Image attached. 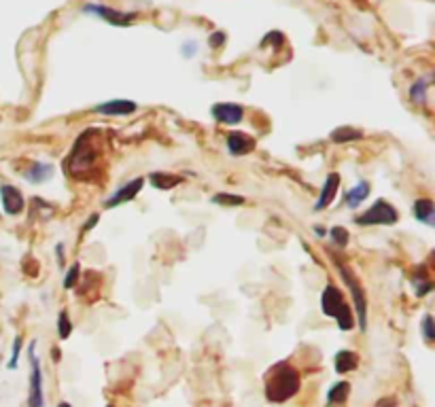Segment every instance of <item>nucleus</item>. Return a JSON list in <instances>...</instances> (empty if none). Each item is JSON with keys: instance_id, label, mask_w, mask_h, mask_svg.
Listing matches in <instances>:
<instances>
[{"instance_id": "nucleus-1", "label": "nucleus", "mask_w": 435, "mask_h": 407, "mask_svg": "<svg viewBox=\"0 0 435 407\" xmlns=\"http://www.w3.org/2000/svg\"><path fill=\"white\" fill-rule=\"evenodd\" d=\"M100 132L90 127L79 134V138L72 144L68 157L64 159V172L75 181H94L98 172V161L102 155L100 149Z\"/></svg>"}, {"instance_id": "nucleus-2", "label": "nucleus", "mask_w": 435, "mask_h": 407, "mask_svg": "<svg viewBox=\"0 0 435 407\" xmlns=\"http://www.w3.org/2000/svg\"><path fill=\"white\" fill-rule=\"evenodd\" d=\"M300 388H302L300 371L289 361H280L272 365L263 375V392L270 403H286L300 392Z\"/></svg>"}, {"instance_id": "nucleus-3", "label": "nucleus", "mask_w": 435, "mask_h": 407, "mask_svg": "<svg viewBox=\"0 0 435 407\" xmlns=\"http://www.w3.org/2000/svg\"><path fill=\"white\" fill-rule=\"evenodd\" d=\"M321 310H323L325 316L338 320L340 331H350V329L354 327L352 310H350V305L346 303L342 291H340L336 284H327V287L323 289V295H321Z\"/></svg>"}, {"instance_id": "nucleus-4", "label": "nucleus", "mask_w": 435, "mask_h": 407, "mask_svg": "<svg viewBox=\"0 0 435 407\" xmlns=\"http://www.w3.org/2000/svg\"><path fill=\"white\" fill-rule=\"evenodd\" d=\"M336 265L340 270V276L342 280L346 282V287L350 289V295H352V305L357 310V322H359V329L366 331L368 329V299H366V291L361 289L359 280L350 274V270L346 265H342L338 259H336Z\"/></svg>"}, {"instance_id": "nucleus-5", "label": "nucleus", "mask_w": 435, "mask_h": 407, "mask_svg": "<svg viewBox=\"0 0 435 407\" xmlns=\"http://www.w3.org/2000/svg\"><path fill=\"white\" fill-rule=\"evenodd\" d=\"M399 221V212H397V208L391 204V202H387V200H376L374 204H372V208H368L364 214H359L357 219H354V223L357 225H361V227H370V225H395Z\"/></svg>"}, {"instance_id": "nucleus-6", "label": "nucleus", "mask_w": 435, "mask_h": 407, "mask_svg": "<svg viewBox=\"0 0 435 407\" xmlns=\"http://www.w3.org/2000/svg\"><path fill=\"white\" fill-rule=\"evenodd\" d=\"M83 13H94L96 18H100L106 24L117 26V28L132 26L138 20V13L136 11L127 13V11H119V9H113V7H106V5H96V3H88L83 7Z\"/></svg>"}, {"instance_id": "nucleus-7", "label": "nucleus", "mask_w": 435, "mask_h": 407, "mask_svg": "<svg viewBox=\"0 0 435 407\" xmlns=\"http://www.w3.org/2000/svg\"><path fill=\"white\" fill-rule=\"evenodd\" d=\"M28 354H30V363H32L28 405H30V407H43V405H45V396H43V371H41V361H39V357H36V342L30 344Z\"/></svg>"}, {"instance_id": "nucleus-8", "label": "nucleus", "mask_w": 435, "mask_h": 407, "mask_svg": "<svg viewBox=\"0 0 435 407\" xmlns=\"http://www.w3.org/2000/svg\"><path fill=\"white\" fill-rule=\"evenodd\" d=\"M210 115L214 121L226 123V125H238L244 119V109L234 102H219L210 109Z\"/></svg>"}, {"instance_id": "nucleus-9", "label": "nucleus", "mask_w": 435, "mask_h": 407, "mask_svg": "<svg viewBox=\"0 0 435 407\" xmlns=\"http://www.w3.org/2000/svg\"><path fill=\"white\" fill-rule=\"evenodd\" d=\"M0 200H3V210L9 216H18L26 208V200L22 191L13 185H0Z\"/></svg>"}, {"instance_id": "nucleus-10", "label": "nucleus", "mask_w": 435, "mask_h": 407, "mask_svg": "<svg viewBox=\"0 0 435 407\" xmlns=\"http://www.w3.org/2000/svg\"><path fill=\"white\" fill-rule=\"evenodd\" d=\"M142 185H144V179L142 177H138V179H132L130 183H125L123 187H119L106 202H104V208L109 210V208H117V206H121V204H127V202H132L138 193H140V189H142Z\"/></svg>"}, {"instance_id": "nucleus-11", "label": "nucleus", "mask_w": 435, "mask_h": 407, "mask_svg": "<svg viewBox=\"0 0 435 407\" xmlns=\"http://www.w3.org/2000/svg\"><path fill=\"white\" fill-rule=\"evenodd\" d=\"M338 189H340V174H338V172L327 174V179H325V183H323V187H321V193H319V198H317V204L312 206V210H315V212H321V210H325L329 204H333V200H336V195H338Z\"/></svg>"}, {"instance_id": "nucleus-12", "label": "nucleus", "mask_w": 435, "mask_h": 407, "mask_svg": "<svg viewBox=\"0 0 435 407\" xmlns=\"http://www.w3.org/2000/svg\"><path fill=\"white\" fill-rule=\"evenodd\" d=\"M226 144H228V151L234 155V157H242L247 153H251L255 149V138L249 136V134H242V132H230L228 138H226Z\"/></svg>"}, {"instance_id": "nucleus-13", "label": "nucleus", "mask_w": 435, "mask_h": 407, "mask_svg": "<svg viewBox=\"0 0 435 407\" xmlns=\"http://www.w3.org/2000/svg\"><path fill=\"white\" fill-rule=\"evenodd\" d=\"M136 111V102L132 100H109L98 106H94V113L106 115V117H125Z\"/></svg>"}, {"instance_id": "nucleus-14", "label": "nucleus", "mask_w": 435, "mask_h": 407, "mask_svg": "<svg viewBox=\"0 0 435 407\" xmlns=\"http://www.w3.org/2000/svg\"><path fill=\"white\" fill-rule=\"evenodd\" d=\"M412 212L420 223H424L429 227H435V206L429 198H418L412 204Z\"/></svg>"}, {"instance_id": "nucleus-15", "label": "nucleus", "mask_w": 435, "mask_h": 407, "mask_svg": "<svg viewBox=\"0 0 435 407\" xmlns=\"http://www.w3.org/2000/svg\"><path fill=\"white\" fill-rule=\"evenodd\" d=\"M55 174V170H53V166L51 164H47V161H34V164L24 172V177H26V181H30V183H45V181H49L51 177Z\"/></svg>"}, {"instance_id": "nucleus-16", "label": "nucleus", "mask_w": 435, "mask_h": 407, "mask_svg": "<svg viewBox=\"0 0 435 407\" xmlns=\"http://www.w3.org/2000/svg\"><path fill=\"white\" fill-rule=\"evenodd\" d=\"M370 191H372V187H370L368 181H359V183H357L354 187H350V191L346 193V198H344V206H346V208H357L361 202H366V200H368Z\"/></svg>"}, {"instance_id": "nucleus-17", "label": "nucleus", "mask_w": 435, "mask_h": 407, "mask_svg": "<svg viewBox=\"0 0 435 407\" xmlns=\"http://www.w3.org/2000/svg\"><path fill=\"white\" fill-rule=\"evenodd\" d=\"M149 183L160 189V191H170L174 187H179L183 183V177L179 174H168V172H151L149 174Z\"/></svg>"}, {"instance_id": "nucleus-18", "label": "nucleus", "mask_w": 435, "mask_h": 407, "mask_svg": "<svg viewBox=\"0 0 435 407\" xmlns=\"http://www.w3.org/2000/svg\"><path fill=\"white\" fill-rule=\"evenodd\" d=\"M359 365V354L352 352V350H340L336 357H333V367L338 373H348V371H354Z\"/></svg>"}, {"instance_id": "nucleus-19", "label": "nucleus", "mask_w": 435, "mask_h": 407, "mask_svg": "<svg viewBox=\"0 0 435 407\" xmlns=\"http://www.w3.org/2000/svg\"><path fill=\"white\" fill-rule=\"evenodd\" d=\"M431 81H433V74H427V76H422V78H418V81H414L412 83V88H410V100L414 102V104H427V92H429V88H431Z\"/></svg>"}, {"instance_id": "nucleus-20", "label": "nucleus", "mask_w": 435, "mask_h": 407, "mask_svg": "<svg viewBox=\"0 0 435 407\" xmlns=\"http://www.w3.org/2000/svg\"><path fill=\"white\" fill-rule=\"evenodd\" d=\"M329 138H331V142H336V144H344V142L361 140V138H364V132L357 130V127H350V125H342V127L331 130Z\"/></svg>"}, {"instance_id": "nucleus-21", "label": "nucleus", "mask_w": 435, "mask_h": 407, "mask_svg": "<svg viewBox=\"0 0 435 407\" xmlns=\"http://www.w3.org/2000/svg\"><path fill=\"white\" fill-rule=\"evenodd\" d=\"M412 284H414V293L418 297H424L433 291V282L429 280V276L424 272V265H420V270H416V274L412 278Z\"/></svg>"}, {"instance_id": "nucleus-22", "label": "nucleus", "mask_w": 435, "mask_h": 407, "mask_svg": "<svg viewBox=\"0 0 435 407\" xmlns=\"http://www.w3.org/2000/svg\"><path fill=\"white\" fill-rule=\"evenodd\" d=\"M350 394V384L348 382H338L329 388L327 392V403H333V405H340L348 399Z\"/></svg>"}, {"instance_id": "nucleus-23", "label": "nucleus", "mask_w": 435, "mask_h": 407, "mask_svg": "<svg viewBox=\"0 0 435 407\" xmlns=\"http://www.w3.org/2000/svg\"><path fill=\"white\" fill-rule=\"evenodd\" d=\"M210 202L219 204V206H244L247 204V200L236 193H216V195H212Z\"/></svg>"}, {"instance_id": "nucleus-24", "label": "nucleus", "mask_w": 435, "mask_h": 407, "mask_svg": "<svg viewBox=\"0 0 435 407\" xmlns=\"http://www.w3.org/2000/svg\"><path fill=\"white\" fill-rule=\"evenodd\" d=\"M70 333H72V322H70V316H68V312H66V310H62V312L57 314V336H60V340H68V338H70Z\"/></svg>"}, {"instance_id": "nucleus-25", "label": "nucleus", "mask_w": 435, "mask_h": 407, "mask_svg": "<svg viewBox=\"0 0 435 407\" xmlns=\"http://www.w3.org/2000/svg\"><path fill=\"white\" fill-rule=\"evenodd\" d=\"M420 329H422L424 342H427V344H433V342H435V322H433V316H431V314H424V316H422Z\"/></svg>"}, {"instance_id": "nucleus-26", "label": "nucleus", "mask_w": 435, "mask_h": 407, "mask_svg": "<svg viewBox=\"0 0 435 407\" xmlns=\"http://www.w3.org/2000/svg\"><path fill=\"white\" fill-rule=\"evenodd\" d=\"M329 235H331V240H333V244H338L340 249H346L348 247V231L344 229V227H331L329 229Z\"/></svg>"}, {"instance_id": "nucleus-27", "label": "nucleus", "mask_w": 435, "mask_h": 407, "mask_svg": "<svg viewBox=\"0 0 435 407\" xmlns=\"http://www.w3.org/2000/svg\"><path fill=\"white\" fill-rule=\"evenodd\" d=\"M79 276H81V265L79 263H75L70 270H68V274H66V278H64V289H72L77 284V280H79Z\"/></svg>"}, {"instance_id": "nucleus-28", "label": "nucleus", "mask_w": 435, "mask_h": 407, "mask_svg": "<svg viewBox=\"0 0 435 407\" xmlns=\"http://www.w3.org/2000/svg\"><path fill=\"white\" fill-rule=\"evenodd\" d=\"M226 32H221V30H216V32H212L210 36H208V47L210 49H221L223 45H226Z\"/></svg>"}, {"instance_id": "nucleus-29", "label": "nucleus", "mask_w": 435, "mask_h": 407, "mask_svg": "<svg viewBox=\"0 0 435 407\" xmlns=\"http://www.w3.org/2000/svg\"><path fill=\"white\" fill-rule=\"evenodd\" d=\"M20 352H22V336L15 338L13 342V354H11V361H9V369H18V361H20Z\"/></svg>"}, {"instance_id": "nucleus-30", "label": "nucleus", "mask_w": 435, "mask_h": 407, "mask_svg": "<svg viewBox=\"0 0 435 407\" xmlns=\"http://www.w3.org/2000/svg\"><path fill=\"white\" fill-rule=\"evenodd\" d=\"M284 43V36H282V32H270V34H265L263 36V41H261V45L265 47V45H282Z\"/></svg>"}, {"instance_id": "nucleus-31", "label": "nucleus", "mask_w": 435, "mask_h": 407, "mask_svg": "<svg viewBox=\"0 0 435 407\" xmlns=\"http://www.w3.org/2000/svg\"><path fill=\"white\" fill-rule=\"evenodd\" d=\"M195 51H198V43L195 41H187L185 45H183V55L189 60V57H193L195 55Z\"/></svg>"}, {"instance_id": "nucleus-32", "label": "nucleus", "mask_w": 435, "mask_h": 407, "mask_svg": "<svg viewBox=\"0 0 435 407\" xmlns=\"http://www.w3.org/2000/svg\"><path fill=\"white\" fill-rule=\"evenodd\" d=\"M395 405H397V401L393 396H385L376 403V407H395Z\"/></svg>"}, {"instance_id": "nucleus-33", "label": "nucleus", "mask_w": 435, "mask_h": 407, "mask_svg": "<svg viewBox=\"0 0 435 407\" xmlns=\"http://www.w3.org/2000/svg\"><path fill=\"white\" fill-rule=\"evenodd\" d=\"M55 257H57V268L64 265V247L62 244H55Z\"/></svg>"}, {"instance_id": "nucleus-34", "label": "nucleus", "mask_w": 435, "mask_h": 407, "mask_svg": "<svg viewBox=\"0 0 435 407\" xmlns=\"http://www.w3.org/2000/svg\"><path fill=\"white\" fill-rule=\"evenodd\" d=\"M98 221H100V214H92V216L88 219V223H85V227H83V229H85V231H90L94 225H98Z\"/></svg>"}, {"instance_id": "nucleus-35", "label": "nucleus", "mask_w": 435, "mask_h": 407, "mask_svg": "<svg viewBox=\"0 0 435 407\" xmlns=\"http://www.w3.org/2000/svg\"><path fill=\"white\" fill-rule=\"evenodd\" d=\"M315 233H319V235H325V229H323V227H315Z\"/></svg>"}, {"instance_id": "nucleus-36", "label": "nucleus", "mask_w": 435, "mask_h": 407, "mask_svg": "<svg viewBox=\"0 0 435 407\" xmlns=\"http://www.w3.org/2000/svg\"><path fill=\"white\" fill-rule=\"evenodd\" d=\"M57 407H72V405H70V403H66V401H62V403H60Z\"/></svg>"}, {"instance_id": "nucleus-37", "label": "nucleus", "mask_w": 435, "mask_h": 407, "mask_svg": "<svg viewBox=\"0 0 435 407\" xmlns=\"http://www.w3.org/2000/svg\"><path fill=\"white\" fill-rule=\"evenodd\" d=\"M109 407H113V405H109Z\"/></svg>"}]
</instances>
